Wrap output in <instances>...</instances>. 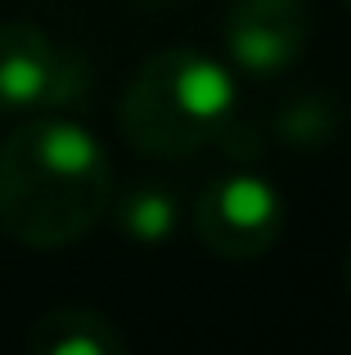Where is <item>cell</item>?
<instances>
[{
  "label": "cell",
  "instance_id": "4",
  "mask_svg": "<svg viewBox=\"0 0 351 355\" xmlns=\"http://www.w3.org/2000/svg\"><path fill=\"white\" fill-rule=\"evenodd\" d=\"M90 86L81 54L59 50L36 23H0V113L77 104Z\"/></svg>",
  "mask_w": 351,
  "mask_h": 355
},
{
  "label": "cell",
  "instance_id": "11",
  "mask_svg": "<svg viewBox=\"0 0 351 355\" xmlns=\"http://www.w3.org/2000/svg\"><path fill=\"white\" fill-rule=\"evenodd\" d=\"M347 5H351V0H347Z\"/></svg>",
  "mask_w": 351,
  "mask_h": 355
},
{
  "label": "cell",
  "instance_id": "7",
  "mask_svg": "<svg viewBox=\"0 0 351 355\" xmlns=\"http://www.w3.org/2000/svg\"><path fill=\"white\" fill-rule=\"evenodd\" d=\"M343 126H347V108H343V99L329 95V90L293 95L271 121L275 139H280L284 148H298V153H307V148H329L343 135Z\"/></svg>",
  "mask_w": 351,
  "mask_h": 355
},
{
  "label": "cell",
  "instance_id": "6",
  "mask_svg": "<svg viewBox=\"0 0 351 355\" xmlns=\"http://www.w3.org/2000/svg\"><path fill=\"white\" fill-rule=\"evenodd\" d=\"M27 351L32 355H122L126 333L90 306H59L45 311L27 329Z\"/></svg>",
  "mask_w": 351,
  "mask_h": 355
},
{
  "label": "cell",
  "instance_id": "3",
  "mask_svg": "<svg viewBox=\"0 0 351 355\" xmlns=\"http://www.w3.org/2000/svg\"><path fill=\"white\" fill-rule=\"evenodd\" d=\"M198 243L221 261H257L284 234V198L252 171H230L203 184L194 202Z\"/></svg>",
  "mask_w": 351,
  "mask_h": 355
},
{
  "label": "cell",
  "instance_id": "1",
  "mask_svg": "<svg viewBox=\"0 0 351 355\" xmlns=\"http://www.w3.org/2000/svg\"><path fill=\"white\" fill-rule=\"evenodd\" d=\"M113 202V162L77 121L45 117L0 144V230L59 252L99 225Z\"/></svg>",
  "mask_w": 351,
  "mask_h": 355
},
{
  "label": "cell",
  "instance_id": "2",
  "mask_svg": "<svg viewBox=\"0 0 351 355\" xmlns=\"http://www.w3.org/2000/svg\"><path fill=\"white\" fill-rule=\"evenodd\" d=\"M234 81L216 59L198 50H158L135 68L117 130L144 157H189L203 153L234 117Z\"/></svg>",
  "mask_w": 351,
  "mask_h": 355
},
{
  "label": "cell",
  "instance_id": "8",
  "mask_svg": "<svg viewBox=\"0 0 351 355\" xmlns=\"http://www.w3.org/2000/svg\"><path fill=\"white\" fill-rule=\"evenodd\" d=\"M108 211L113 225L140 248H158L176 230V198L162 184H131L126 193H117V202H108Z\"/></svg>",
  "mask_w": 351,
  "mask_h": 355
},
{
  "label": "cell",
  "instance_id": "10",
  "mask_svg": "<svg viewBox=\"0 0 351 355\" xmlns=\"http://www.w3.org/2000/svg\"><path fill=\"white\" fill-rule=\"evenodd\" d=\"M140 5H171V0H140Z\"/></svg>",
  "mask_w": 351,
  "mask_h": 355
},
{
  "label": "cell",
  "instance_id": "5",
  "mask_svg": "<svg viewBox=\"0 0 351 355\" xmlns=\"http://www.w3.org/2000/svg\"><path fill=\"white\" fill-rule=\"evenodd\" d=\"M311 41V14L302 0H234L225 9V50L252 77H280Z\"/></svg>",
  "mask_w": 351,
  "mask_h": 355
},
{
  "label": "cell",
  "instance_id": "9",
  "mask_svg": "<svg viewBox=\"0 0 351 355\" xmlns=\"http://www.w3.org/2000/svg\"><path fill=\"white\" fill-rule=\"evenodd\" d=\"M338 275H343V288L351 293V248L343 252V270H338Z\"/></svg>",
  "mask_w": 351,
  "mask_h": 355
}]
</instances>
